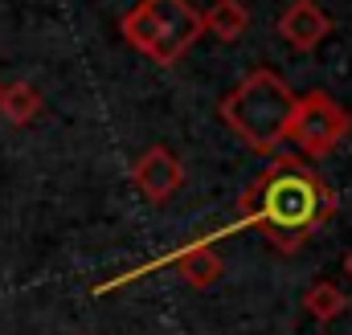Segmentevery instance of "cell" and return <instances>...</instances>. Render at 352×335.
I'll return each instance as SVG.
<instances>
[{
    "label": "cell",
    "instance_id": "obj_2",
    "mask_svg": "<svg viewBox=\"0 0 352 335\" xmlns=\"http://www.w3.org/2000/svg\"><path fill=\"white\" fill-rule=\"evenodd\" d=\"M295 90L274 70H250L242 82L221 98V123L258 156H278L287 143V123L295 111Z\"/></svg>",
    "mask_w": 352,
    "mask_h": 335
},
{
    "label": "cell",
    "instance_id": "obj_5",
    "mask_svg": "<svg viewBox=\"0 0 352 335\" xmlns=\"http://www.w3.org/2000/svg\"><path fill=\"white\" fill-rule=\"evenodd\" d=\"M131 184L148 205H164L184 188V164H180V156L173 148L152 143V148L140 152V160L131 168Z\"/></svg>",
    "mask_w": 352,
    "mask_h": 335
},
{
    "label": "cell",
    "instance_id": "obj_11",
    "mask_svg": "<svg viewBox=\"0 0 352 335\" xmlns=\"http://www.w3.org/2000/svg\"><path fill=\"white\" fill-rule=\"evenodd\" d=\"M344 274H349V278H352V253H349V257H344Z\"/></svg>",
    "mask_w": 352,
    "mask_h": 335
},
{
    "label": "cell",
    "instance_id": "obj_3",
    "mask_svg": "<svg viewBox=\"0 0 352 335\" xmlns=\"http://www.w3.org/2000/svg\"><path fill=\"white\" fill-rule=\"evenodd\" d=\"M119 33L131 49H140L156 66H176L201 41L205 25L188 0H140L119 21Z\"/></svg>",
    "mask_w": 352,
    "mask_h": 335
},
{
    "label": "cell",
    "instance_id": "obj_6",
    "mask_svg": "<svg viewBox=\"0 0 352 335\" xmlns=\"http://www.w3.org/2000/svg\"><path fill=\"white\" fill-rule=\"evenodd\" d=\"M278 33H283V41H287L291 49L307 54V49H316V45L332 33V16H328L316 0H291V4L283 8V16H278Z\"/></svg>",
    "mask_w": 352,
    "mask_h": 335
},
{
    "label": "cell",
    "instance_id": "obj_7",
    "mask_svg": "<svg viewBox=\"0 0 352 335\" xmlns=\"http://www.w3.org/2000/svg\"><path fill=\"white\" fill-rule=\"evenodd\" d=\"M201 25L221 37V41H238L246 29H250V8L242 0H213L205 12H201Z\"/></svg>",
    "mask_w": 352,
    "mask_h": 335
},
{
    "label": "cell",
    "instance_id": "obj_9",
    "mask_svg": "<svg viewBox=\"0 0 352 335\" xmlns=\"http://www.w3.org/2000/svg\"><path fill=\"white\" fill-rule=\"evenodd\" d=\"M176 270H180V278H184L192 290H209V286L221 282L226 262H221V253H213V250H188L176 262Z\"/></svg>",
    "mask_w": 352,
    "mask_h": 335
},
{
    "label": "cell",
    "instance_id": "obj_8",
    "mask_svg": "<svg viewBox=\"0 0 352 335\" xmlns=\"http://www.w3.org/2000/svg\"><path fill=\"white\" fill-rule=\"evenodd\" d=\"M0 115H4L12 127H29V123L41 115V94H37V86H29V82L0 86Z\"/></svg>",
    "mask_w": 352,
    "mask_h": 335
},
{
    "label": "cell",
    "instance_id": "obj_1",
    "mask_svg": "<svg viewBox=\"0 0 352 335\" xmlns=\"http://www.w3.org/2000/svg\"><path fill=\"white\" fill-rule=\"evenodd\" d=\"M336 205L340 200L324 176L307 172V164L295 156H278L274 168H266L242 192L238 213L242 225H254L274 250L291 253L336 213Z\"/></svg>",
    "mask_w": 352,
    "mask_h": 335
},
{
    "label": "cell",
    "instance_id": "obj_10",
    "mask_svg": "<svg viewBox=\"0 0 352 335\" xmlns=\"http://www.w3.org/2000/svg\"><path fill=\"white\" fill-rule=\"evenodd\" d=\"M303 311H307L316 323H332V319H340V315L349 311V299H344V290H340L336 282H316V286L303 294Z\"/></svg>",
    "mask_w": 352,
    "mask_h": 335
},
{
    "label": "cell",
    "instance_id": "obj_4",
    "mask_svg": "<svg viewBox=\"0 0 352 335\" xmlns=\"http://www.w3.org/2000/svg\"><path fill=\"white\" fill-rule=\"evenodd\" d=\"M352 131V115L328 94V90H307L303 98H295L291 123H287V143L307 156L320 160L332 148H340Z\"/></svg>",
    "mask_w": 352,
    "mask_h": 335
}]
</instances>
